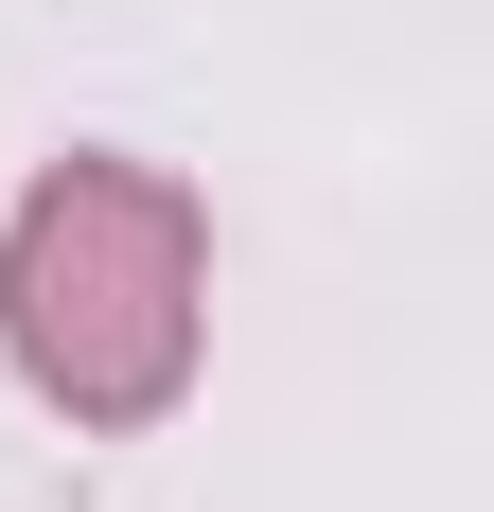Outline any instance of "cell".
<instances>
[{"mask_svg":"<svg viewBox=\"0 0 494 512\" xmlns=\"http://www.w3.org/2000/svg\"><path fill=\"white\" fill-rule=\"evenodd\" d=\"M0 354L71 424H159L212 354V212L159 159H53L0 212Z\"/></svg>","mask_w":494,"mask_h":512,"instance_id":"obj_1","label":"cell"}]
</instances>
